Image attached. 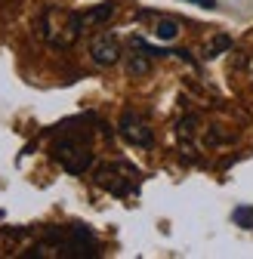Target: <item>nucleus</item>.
<instances>
[{"label": "nucleus", "mask_w": 253, "mask_h": 259, "mask_svg": "<svg viewBox=\"0 0 253 259\" xmlns=\"http://www.w3.org/2000/svg\"><path fill=\"white\" fill-rule=\"evenodd\" d=\"M226 50H232V37H229V34H216V37L207 44L204 59H216V56H223Z\"/></svg>", "instance_id": "obj_10"}, {"label": "nucleus", "mask_w": 253, "mask_h": 259, "mask_svg": "<svg viewBox=\"0 0 253 259\" xmlns=\"http://www.w3.org/2000/svg\"><path fill=\"white\" fill-rule=\"evenodd\" d=\"M80 16H83V25H105L114 16V4H111V0H105V4H96V7L83 10Z\"/></svg>", "instance_id": "obj_8"}, {"label": "nucleus", "mask_w": 253, "mask_h": 259, "mask_svg": "<svg viewBox=\"0 0 253 259\" xmlns=\"http://www.w3.org/2000/svg\"><path fill=\"white\" fill-rule=\"evenodd\" d=\"M93 182L102 191L114 194V198H130V194L139 191L142 173L133 164H126V160H105V164H99L96 173H93Z\"/></svg>", "instance_id": "obj_2"}, {"label": "nucleus", "mask_w": 253, "mask_h": 259, "mask_svg": "<svg viewBox=\"0 0 253 259\" xmlns=\"http://www.w3.org/2000/svg\"><path fill=\"white\" fill-rule=\"evenodd\" d=\"M188 4H195V7H204V10H216V0H188Z\"/></svg>", "instance_id": "obj_13"}, {"label": "nucleus", "mask_w": 253, "mask_h": 259, "mask_svg": "<svg viewBox=\"0 0 253 259\" xmlns=\"http://www.w3.org/2000/svg\"><path fill=\"white\" fill-rule=\"evenodd\" d=\"M176 133H179L182 145H185L188 139H195V133H198V117H195V114H188V117H182V120H179V126H176Z\"/></svg>", "instance_id": "obj_11"}, {"label": "nucleus", "mask_w": 253, "mask_h": 259, "mask_svg": "<svg viewBox=\"0 0 253 259\" xmlns=\"http://www.w3.org/2000/svg\"><path fill=\"white\" fill-rule=\"evenodd\" d=\"M83 28L87 25H83V16L80 13L65 10V7H56V4L44 7L40 16H37V34L53 50H68V47H74Z\"/></svg>", "instance_id": "obj_1"}, {"label": "nucleus", "mask_w": 253, "mask_h": 259, "mask_svg": "<svg viewBox=\"0 0 253 259\" xmlns=\"http://www.w3.org/2000/svg\"><path fill=\"white\" fill-rule=\"evenodd\" d=\"M99 256V241L87 225L74 222L65 229V238L56 247V259H96Z\"/></svg>", "instance_id": "obj_4"}, {"label": "nucleus", "mask_w": 253, "mask_h": 259, "mask_svg": "<svg viewBox=\"0 0 253 259\" xmlns=\"http://www.w3.org/2000/svg\"><path fill=\"white\" fill-rule=\"evenodd\" d=\"M176 34H179V22H173V19H157V25H154V37L157 40H176Z\"/></svg>", "instance_id": "obj_9"}, {"label": "nucleus", "mask_w": 253, "mask_h": 259, "mask_svg": "<svg viewBox=\"0 0 253 259\" xmlns=\"http://www.w3.org/2000/svg\"><path fill=\"white\" fill-rule=\"evenodd\" d=\"M90 56L96 65H102V68H108V65H117L120 62V44L114 34H99V37H93L90 44Z\"/></svg>", "instance_id": "obj_6"}, {"label": "nucleus", "mask_w": 253, "mask_h": 259, "mask_svg": "<svg viewBox=\"0 0 253 259\" xmlns=\"http://www.w3.org/2000/svg\"><path fill=\"white\" fill-rule=\"evenodd\" d=\"M151 59L154 56H148L139 44H133V50L126 53V74L130 77H145L151 71Z\"/></svg>", "instance_id": "obj_7"}, {"label": "nucleus", "mask_w": 253, "mask_h": 259, "mask_svg": "<svg viewBox=\"0 0 253 259\" xmlns=\"http://www.w3.org/2000/svg\"><path fill=\"white\" fill-rule=\"evenodd\" d=\"M232 219L241 225V229H253V207H238L232 213Z\"/></svg>", "instance_id": "obj_12"}, {"label": "nucleus", "mask_w": 253, "mask_h": 259, "mask_svg": "<svg viewBox=\"0 0 253 259\" xmlns=\"http://www.w3.org/2000/svg\"><path fill=\"white\" fill-rule=\"evenodd\" d=\"M59 139L50 145V154H53V160L65 170V173H71V176H83L90 167H93V151H90V145L80 139V136H74V133H65V126H59Z\"/></svg>", "instance_id": "obj_3"}, {"label": "nucleus", "mask_w": 253, "mask_h": 259, "mask_svg": "<svg viewBox=\"0 0 253 259\" xmlns=\"http://www.w3.org/2000/svg\"><path fill=\"white\" fill-rule=\"evenodd\" d=\"M117 133H120L123 142H130V145H136V148H151V145H154V133H151L148 120H145L139 111H130V108L120 114Z\"/></svg>", "instance_id": "obj_5"}]
</instances>
